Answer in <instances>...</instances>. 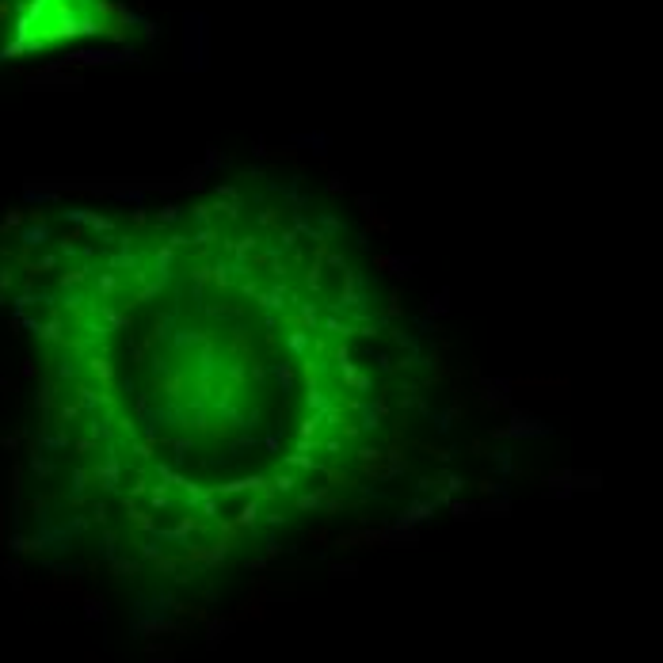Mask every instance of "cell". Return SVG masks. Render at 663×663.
I'll return each instance as SVG.
<instances>
[{"instance_id": "obj_1", "label": "cell", "mask_w": 663, "mask_h": 663, "mask_svg": "<svg viewBox=\"0 0 663 663\" xmlns=\"http://www.w3.org/2000/svg\"><path fill=\"white\" fill-rule=\"evenodd\" d=\"M0 305L27 344L39 461L153 557H218L374 476L434 381L366 237L267 172L19 213Z\"/></svg>"}, {"instance_id": "obj_2", "label": "cell", "mask_w": 663, "mask_h": 663, "mask_svg": "<svg viewBox=\"0 0 663 663\" xmlns=\"http://www.w3.org/2000/svg\"><path fill=\"white\" fill-rule=\"evenodd\" d=\"M130 34L134 16L118 0H0V65Z\"/></svg>"}]
</instances>
